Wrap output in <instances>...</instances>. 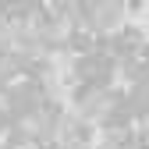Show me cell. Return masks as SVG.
Here are the masks:
<instances>
[{
	"label": "cell",
	"mask_w": 149,
	"mask_h": 149,
	"mask_svg": "<svg viewBox=\"0 0 149 149\" xmlns=\"http://www.w3.org/2000/svg\"><path fill=\"white\" fill-rule=\"evenodd\" d=\"M146 14H149V11H146Z\"/></svg>",
	"instance_id": "cell-1"
}]
</instances>
